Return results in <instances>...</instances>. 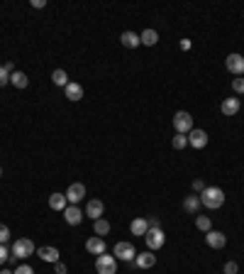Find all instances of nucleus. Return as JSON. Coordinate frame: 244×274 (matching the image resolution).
<instances>
[{
	"instance_id": "1",
	"label": "nucleus",
	"mask_w": 244,
	"mask_h": 274,
	"mask_svg": "<svg viewBox=\"0 0 244 274\" xmlns=\"http://www.w3.org/2000/svg\"><path fill=\"white\" fill-rule=\"evenodd\" d=\"M225 203V191L222 188H217V186H205V191L200 193V206H205V208H220Z\"/></svg>"
},
{
	"instance_id": "2",
	"label": "nucleus",
	"mask_w": 244,
	"mask_h": 274,
	"mask_svg": "<svg viewBox=\"0 0 244 274\" xmlns=\"http://www.w3.org/2000/svg\"><path fill=\"white\" fill-rule=\"evenodd\" d=\"M34 252H37V247H34V243H32L30 238H20V240L12 243V255H10V257H15V260H27Z\"/></svg>"
},
{
	"instance_id": "3",
	"label": "nucleus",
	"mask_w": 244,
	"mask_h": 274,
	"mask_svg": "<svg viewBox=\"0 0 244 274\" xmlns=\"http://www.w3.org/2000/svg\"><path fill=\"white\" fill-rule=\"evenodd\" d=\"M95 270H98V274H115L118 272L115 255H98L95 257Z\"/></svg>"
},
{
	"instance_id": "4",
	"label": "nucleus",
	"mask_w": 244,
	"mask_h": 274,
	"mask_svg": "<svg viewBox=\"0 0 244 274\" xmlns=\"http://www.w3.org/2000/svg\"><path fill=\"white\" fill-rule=\"evenodd\" d=\"M174 130H176V135H188L193 130V115L185 110H179L174 115Z\"/></svg>"
},
{
	"instance_id": "5",
	"label": "nucleus",
	"mask_w": 244,
	"mask_h": 274,
	"mask_svg": "<svg viewBox=\"0 0 244 274\" xmlns=\"http://www.w3.org/2000/svg\"><path fill=\"white\" fill-rule=\"evenodd\" d=\"M144 243H147V247L149 250H161L164 247V243H166V235H164V230L161 228H149L147 230V235H144Z\"/></svg>"
},
{
	"instance_id": "6",
	"label": "nucleus",
	"mask_w": 244,
	"mask_h": 274,
	"mask_svg": "<svg viewBox=\"0 0 244 274\" xmlns=\"http://www.w3.org/2000/svg\"><path fill=\"white\" fill-rule=\"evenodd\" d=\"M83 196H86V186L81 182L71 183V186L66 188V201H68L71 206H78V203L83 201Z\"/></svg>"
},
{
	"instance_id": "7",
	"label": "nucleus",
	"mask_w": 244,
	"mask_h": 274,
	"mask_svg": "<svg viewBox=\"0 0 244 274\" xmlns=\"http://www.w3.org/2000/svg\"><path fill=\"white\" fill-rule=\"evenodd\" d=\"M137 257V250L132 243H118L115 245V260H122V262H132Z\"/></svg>"
},
{
	"instance_id": "8",
	"label": "nucleus",
	"mask_w": 244,
	"mask_h": 274,
	"mask_svg": "<svg viewBox=\"0 0 244 274\" xmlns=\"http://www.w3.org/2000/svg\"><path fill=\"white\" fill-rule=\"evenodd\" d=\"M225 66H227V71H230V74L242 76V74H244V57H242V54H230V57L225 59Z\"/></svg>"
},
{
	"instance_id": "9",
	"label": "nucleus",
	"mask_w": 244,
	"mask_h": 274,
	"mask_svg": "<svg viewBox=\"0 0 244 274\" xmlns=\"http://www.w3.org/2000/svg\"><path fill=\"white\" fill-rule=\"evenodd\" d=\"M188 145H190V147H195V150H203V147L208 145V132H205V130H195V127H193V130L188 132Z\"/></svg>"
},
{
	"instance_id": "10",
	"label": "nucleus",
	"mask_w": 244,
	"mask_h": 274,
	"mask_svg": "<svg viewBox=\"0 0 244 274\" xmlns=\"http://www.w3.org/2000/svg\"><path fill=\"white\" fill-rule=\"evenodd\" d=\"M105 213V206H103V201H98V198H91L88 203H86V215L93 218V220H98V218H103Z\"/></svg>"
},
{
	"instance_id": "11",
	"label": "nucleus",
	"mask_w": 244,
	"mask_h": 274,
	"mask_svg": "<svg viewBox=\"0 0 244 274\" xmlns=\"http://www.w3.org/2000/svg\"><path fill=\"white\" fill-rule=\"evenodd\" d=\"M134 265H137L139 270H149V267L156 265V255H154L152 250H147V252H142V255L134 257Z\"/></svg>"
},
{
	"instance_id": "12",
	"label": "nucleus",
	"mask_w": 244,
	"mask_h": 274,
	"mask_svg": "<svg viewBox=\"0 0 244 274\" xmlns=\"http://www.w3.org/2000/svg\"><path fill=\"white\" fill-rule=\"evenodd\" d=\"M63 220H66L68 225H78V223L83 220V211H81L78 206H66V211H63Z\"/></svg>"
},
{
	"instance_id": "13",
	"label": "nucleus",
	"mask_w": 244,
	"mask_h": 274,
	"mask_svg": "<svg viewBox=\"0 0 244 274\" xmlns=\"http://www.w3.org/2000/svg\"><path fill=\"white\" fill-rule=\"evenodd\" d=\"M205 243L210 245L213 250H222L227 245V238L222 233H217V230H210V233H205Z\"/></svg>"
},
{
	"instance_id": "14",
	"label": "nucleus",
	"mask_w": 244,
	"mask_h": 274,
	"mask_svg": "<svg viewBox=\"0 0 244 274\" xmlns=\"http://www.w3.org/2000/svg\"><path fill=\"white\" fill-rule=\"evenodd\" d=\"M120 42H122V47H127V49H137V47L142 44L139 34H137V32H129V30L120 34Z\"/></svg>"
},
{
	"instance_id": "15",
	"label": "nucleus",
	"mask_w": 244,
	"mask_h": 274,
	"mask_svg": "<svg viewBox=\"0 0 244 274\" xmlns=\"http://www.w3.org/2000/svg\"><path fill=\"white\" fill-rule=\"evenodd\" d=\"M129 230H132V235H137V238H144V235H147V230H149V223H147V218H134V220L129 223Z\"/></svg>"
},
{
	"instance_id": "16",
	"label": "nucleus",
	"mask_w": 244,
	"mask_h": 274,
	"mask_svg": "<svg viewBox=\"0 0 244 274\" xmlns=\"http://www.w3.org/2000/svg\"><path fill=\"white\" fill-rule=\"evenodd\" d=\"M37 255H39L44 262H52V265H57V262H59V250H57V247H52V245L39 247V250H37Z\"/></svg>"
},
{
	"instance_id": "17",
	"label": "nucleus",
	"mask_w": 244,
	"mask_h": 274,
	"mask_svg": "<svg viewBox=\"0 0 244 274\" xmlns=\"http://www.w3.org/2000/svg\"><path fill=\"white\" fill-rule=\"evenodd\" d=\"M220 110L225 115H237L240 113V98H225L222 105H220Z\"/></svg>"
},
{
	"instance_id": "18",
	"label": "nucleus",
	"mask_w": 244,
	"mask_h": 274,
	"mask_svg": "<svg viewBox=\"0 0 244 274\" xmlns=\"http://www.w3.org/2000/svg\"><path fill=\"white\" fill-rule=\"evenodd\" d=\"M63 91H66V98H68V100H81V98H83V86L76 84V81H68V86H66Z\"/></svg>"
},
{
	"instance_id": "19",
	"label": "nucleus",
	"mask_w": 244,
	"mask_h": 274,
	"mask_svg": "<svg viewBox=\"0 0 244 274\" xmlns=\"http://www.w3.org/2000/svg\"><path fill=\"white\" fill-rule=\"evenodd\" d=\"M66 203H68V201H66V193H59V191H57V193L49 196V208H52V211H66Z\"/></svg>"
},
{
	"instance_id": "20",
	"label": "nucleus",
	"mask_w": 244,
	"mask_h": 274,
	"mask_svg": "<svg viewBox=\"0 0 244 274\" xmlns=\"http://www.w3.org/2000/svg\"><path fill=\"white\" fill-rule=\"evenodd\" d=\"M86 250L91 252V255H105V240L103 238H91L88 243H86Z\"/></svg>"
},
{
	"instance_id": "21",
	"label": "nucleus",
	"mask_w": 244,
	"mask_h": 274,
	"mask_svg": "<svg viewBox=\"0 0 244 274\" xmlns=\"http://www.w3.org/2000/svg\"><path fill=\"white\" fill-rule=\"evenodd\" d=\"M183 211H185V213H198V211H200V196H185Z\"/></svg>"
},
{
	"instance_id": "22",
	"label": "nucleus",
	"mask_w": 244,
	"mask_h": 274,
	"mask_svg": "<svg viewBox=\"0 0 244 274\" xmlns=\"http://www.w3.org/2000/svg\"><path fill=\"white\" fill-rule=\"evenodd\" d=\"M10 84H12L15 89H27L30 79H27L22 71H12V74H10Z\"/></svg>"
},
{
	"instance_id": "23",
	"label": "nucleus",
	"mask_w": 244,
	"mask_h": 274,
	"mask_svg": "<svg viewBox=\"0 0 244 274\" xmlns=\"http://www.w3.org/2000/svg\"><path fill=\"white\" fill-rule=\"evenodd\" d=\"M93 230H95V235H98V238H103V235H108V233H110V223H108L105 218H98V220L93 223Z\"/></svg>"
},
{
	"instance_id": "24",
	"label": "nucleus",
	"mask_w": 244,
	"mask_h": 274,
	"mask_svg": "<svg viewBox=\"0 0 244 274\" xmlns=\"http://www.w3.org/2000/svg\"><path fill=\"white\" fill-rule=\"evenodd\" d=\"M139 39H142L144 47H154V44L159 42V34H156V30H144L139 34Z\"/></svg>"
},
{
	"instance_id": "25",
	"label": "nucleus",
	"mask_w": 244,
	"mask_h": 274,
	"mask_svg": "<svg viewBox=\"0 0 244 274\" xmlns=\"http://www.w3.org/2000/svg\"><path fill=\"white\" fill-rule=\"evenodd\" d=\"M52 81H54L57 86H63V89H66V86H68V74H66L63 69H57V71L52 74Z\"/></svg>"
},
{
	"instance_id": "26",
	"label": "nucleus",
	"mask_w": 244,
	"mask_h": 274,
	"mask_svg": "<svg viewBox=\"0 0 244 274\" xmlns=\"http://www.w3.org/2000/svg\"><path fill=\"white\" fill-rule=\"evenodd\" d=\"M195 228H198V230H203V233H210L213 220H210L208 215H198V218H195Z\"/></svg>"
},
{
	"instance_id": "27",
	"label": "nucleus",
	"mask_w": 244,
	"mask_h": 274,
	"mask_svg": "<svg viewBox=\"0 0 244 274\" xmlns=\"http://www.w3.org/2000/svg\"><path fill=\"white\" fill-rule=\"evenodd\" d=\"M171 145H174V150H183V147L188 145V137H185V135H176Z\"/></svg>"
},
{
	"instance_id": "28",
	"label": "nucleus",
	"mask_w": 244,
	"mask_h": 274,
	"mask_svg": "<svg viewBox=\"0 0 244 274\" xmlns=\"http://www.w3.org/2000/svg\"><path fill=\"white\" fill-rule=\"evenodd\" d=\"M7 240H10V228L0 223V245H5Z\"/></svg>"
},
{
	"instance_id": "29",
	"label": "nucleus",
	"mask_w": 244,
	"mask_h": 274,
	"mask_svg": "<svg viewBox=\"0 0 244 274\" xmlns=\"http://www.w3.org/2000/svg\"><path fill=\"white\" fill-rule=\"evenodd\" d=\"M232 91H235V93H244V79H242V76H237V79L232 81Z\"/></svg>"
},
{
	"instance_id": "30",
	"label": "nucleus",
	"mask_w": 244,
	"mask_h": 274,
	"mask_svg": "<svg viewBox=\"0 0 244 274\" xmlns=\"http://www.w3.org/2000/svg\"><path fill=\"white\" fill-rule=\"evenodd\" d=\"M222 274H240L237 262H227V265H225V270H222Z\"/></svg>"
},
{
	"instance_id": "31",
	"label": "nucleus",
	"mask_w": 244,
	"mask_h": 274,
	"mask_svg": "<svg viewBox=\"0 0 244 274\" xmlns=\"http://www.w3.org/2000/svg\"><path fill=\"white\" fill-rule=\"evenodd\" d=\"M12 252L7 250V245H0V265H5L7 262V257H10Z\"/></svg>"
},
{
	"instance_id": "32",
	"label": "nucleus",
	"mask_w": 244,
	"mask_h": 274,
	"mask_svg": "<svg viewBox=\"0 0 244 274\" xmlns=\"http://www.w3.org/2000/svg\"><path fill=\"white\" fill-rule=\"evenodd\" d=\"M12 274H34V270H32L30 265H20V267H17Z\"/></svg>"
},
{
	"instance_id": "33",
	"label": "nucleus",
	"mask_w": 244,
	"mask_h": 274,
	"mask_svg": "<svg viewBox=\"0 0 244 274\" xmlns=\"http://www.w3.org/2000/svg\"><path fill=\"white\" fill-rule=\"evenodd\" d=\"M7 81H10V74L5 71V66H0V86H5Z\"/></svg>"
},
{
	"instance_id": "34",
	"label": "nucleus",
	"mask_w": 244,
	"mask_h": 274,
	"mask_svg": "<svg viewBox=\"0 0 244 274\" xmlns=\"http://www.w3.org/2000/svg\"><path fill=\"white\" fill-rule=\"evenodd\" d=\"M193 188H195V191H200V193H203V191H205V183L200 182V179H195V182H193Z\"/></svg>"
},
{
	"instance_id": "35",
	"label": "nucleus",
	"mask_w": 244,
	"mask_h": 274,
	"mask_svg": "<svg viewBox=\"0 0 244 274\" xmlns=\"http://www.w3.org/2000/svg\"><path fill=\"white\" fill-rule=\"evenodd\" d=\"M147 223H149V228H161V225H159V218H156V215H152V218H149Z\"/></svg>"
},
{
	"instance_id": "36",
	"label": "nucleus",
	"mask_w": 244,
	"mask_h": 274,
	"mask_svg": "<svg viewBox=\"0 0 244 274\" xmlns=\"http://www.w3.org/2000/svg\"><path fill=\"white\" fill-rule=\"evenodd\" d=\"M54 270H57V274H66V265L57 262V265H54Z\"/></svg>"
},
{
	"instance_id": "37",
	"label": "nucleus",
	"mask_w": 244,
	"mask_h": 274,
	"mask_svg": "<svg viewBox=\"0 0 244 274\" xmlns=\"http://www.w3.org/2000/svg\"><path fill=\"white\" fill-rule=\"evenodd\" d=\"M44 5H47L44 0H32V7H44Z\"/></svg>"
},
{
	"instance_id": "38",
	"label": "nucleus",
	"mask_w": 244,
	"mask_h": 274,
	"mask_svg": "<svg viewBox=\"0 0 244 274\" xmlns=\"http://www.w3.org/2000/svg\"><path fill=\"white\" fill-rule=\"evenodd\" d=\"M0 274H12V272H10V270H2V272H0Z\"/></svg>"
},
{
	"instance_id": "39",
	"label": "nucleus",
	"mask_w": 244,
	"mask_h": 274,
	"mask_svg": "<svg viewBox=\"0 0 244 274\" xmlns=\"http://www.w3.org/2000/svg\"><path fill=\"white\" fill-rule=\"evenodd\" d=\"M0 177H2V167H0Z\"/></svg>"
}]
</instances>
